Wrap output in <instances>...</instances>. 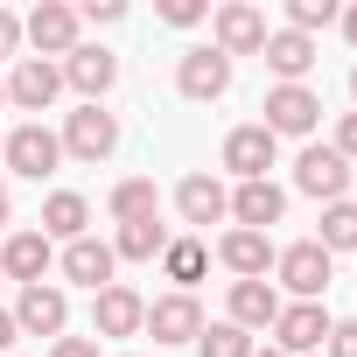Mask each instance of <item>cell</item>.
<instances>
[{"label": "cell", "instance_id": "1", "mask_svg": "<svg viewBox=\"0 0 357 357\" xmlns=\"http://www.w3.org/2000/svg\"><path fill=\"white\" fill-rule=\"evenodd\" d=\"M77 36H84V22H77L70 0H43V8H29V15H22V43H29L43 63L70 56V50H77Z\"/></svg>", "mask_w": 357, "mask_h": 357}, {"label": "cell", "instance_id": "2", "mask_svg": "<svg viewBox=\"0 0 357 357\" xmlns=\"http://www.w3.org/2000/svg\"><path fill=\"white\" fill-rule=\"evenodd\" d=\"M273 273H280V287H287L294 301H322V287L336 280V259H329L315 238H294V245L273 252Z\"/></svg>", "mask_w": 357, "mask_h": 357}, {"label": "cell", "instance_id": "3", "mask_svg": "<svg viewBox=\"0 0 357 357\" xmlns=\"http://www.w3.org/2000/svg\"><path fill=\"white\" fill-rule=\"evenodd\" d=\"M0 161H8L22 183H43V175H56V161H63V140H56L43 119H22V126H8V147H0Z\"/></svg>", "mask_w": 357, "mask_h": 357}, {"label": "cell", "instance_id": "4", "mask_svg": "<svg viewBox=\"0 0 357 357\" xmlns=\"http://www.w3.org/2000/svg\"><path fill=\"white\" fill-rule=\"evenodd\" d=\"M266 36L273 29H266V15L252 8V0H225V8H211V50H225L231 63L238 56H259Z\"/></svg>", "mask_w": 357, "mask_h": 357}, {"label": "cell", "instance_id": "5", "mask_svg": "<svg viewBox=\"0 0 357 357\" xmlns=\"http://www.w3.org/2000/svg\"><path fill=\"white\" fill-rule=\"evenodd\" d=\"M56 140H63L70 161H91V168H98V161L119 147V112H105V105H77V112H63V133H56Z\"/></svg>", "mask_w": 357, "mask_h": 357}, {"label": "cell", "instance_id": "6", "mask_svg": "<svg viewBox=\"0 0 357 357\" xmlns=\"http://www.w3.org/2000/svg\"><path fill=\"white\" fill-rule=\"evenodd\" d=\"M175 91H183L190 105L225 98V91H231V56H225V50H211V43L183 50V56H175Z\"/></svg>", "mask_w": 357, "mask_h": 357}, {"label": "cell", "instance_id": "7", "mask_svg": "<svg viewBox=\"0 0 357 357\" xmlns=\"http://www.w3.org/2000/svg\"><path fill=\"white\" fill-rule=\"evenodd\" d=\"M259 112H266L259 126H266L273 140H308V133H315V119H322V98H315L308 84H273Z\"/></svg>", "mask_w": 357, "mask_h": 357}, {"label": "cell", "instance_id": "8", "mask_svg": "<svg viewBox=\"0 0 357 357\" xmlns=\"http://www.w3.org/2000/svg\"><path fill=\"white\" fill-rule=\"evenodd\" d=\"M329 329H336V315H329L322 301H280V315H273V350L308 357V350L329 343Z\"/></svg>", "mask_w": 357, "mask_h": 357}, {"label": "cell", "instance_id": "9", "mask_svg": "<svg viewBox=\"0 0 357 357\" xmlns=\"http://www.w3.org/2000/svg\"><path fill=\"white\" fill-rule=\"evenodd\" d=\"M15 329H22V336H50V343H56V336L70 329V294H63L56 280L22 287V294H15Z\"/></svg>", "mask_w": 357, "mask_h": 357}, {"label": "cell", "instance_id": "10", "mask_svg": "<svg viewBox=\"0 0 357 357\" xmlns=\"http://www.w3.org/2000/svg\"><path fill=\"white\" fill-rule=\"evenodd\" d=\"M294 190L315 197V204H343L350 197V161L336 147H301L294 154Z\"/></svg>", "mask_w": 357, "mask_h": 357}, {"label": "cell", "instance_id": "11", "mask_svg": "<svg viewBox=\"0 0 357 357\" xmlns=\"http://www.w3.org/2000/svg\"><path fill=\"white\" fill-rule=\"evenodd\" d=\"M0 84H8V105L15 112H50L56 98H63V63H43V56H22L8 77H0Z\"/></svg>", "mask_w": 357, "mask_h": 357}, {"label": "cell", "instance_id": "12", "mask_svg": "<svg viewBox=\"0 0 357 357\" xmlns=\"http://www.w3.org/2000/svg\"><path fill=\"white\" fill-rule=\"evenodd\" d=\"M63 84H70L84 105H105V91L119 84V56L98 50V43H77V50L63 56Z\"/></svg>", "mask_w": 357, "mask_h": 357}, {"label": "cell", "instance_id": "13", "mask_svg": "<svg viewBox=\"0 0 357 357\" xmlns=\"http://www.w3.org/2000/svg\"><path fill=\"white\" fill-rule=\"evenodd\" d=\"M140 322H147V294L140 287L112 280V287L91 294V336H140Z\"/></svg>", "mask_w": 357, "mask_h": 357}, {"label": "cell", "instance_id": "14", "mask_svg": "<svg viewBox=\"0 0 357 357\" xmlns=\"http://www.w3.org/2000/svg\"><path fill=\"white\" fill-rule=\"evenodd\" d=\"M175 211H183V225L204 238L211 225L231 218V190L218 183V175H183V183H175Z\"/></svg>", "mask_w": 357, "mask_h": 357}, {"label": "cell", "instance_id": "15", "mask_svg": "<svg viewBox=\"0 0 357 357\" xmlns=\"http://www.w3.org/2000/svg\"><path fill=\"white\" fill-rule=\"evenodd\" d=\"M280 161V140L252 119V126H231L225 133V168L238 175V183H266V168Z\"/></svg>", "mask_w": 357, "mask_h": 357}, {"label": "cell", "instance_id": "16", "mask_svg": "<svg viewBox=\"0 0 357 357\" xmlns=\"http://www.w3.org/2000/svg\"><path fill=\"white\" fill-rule=\"evenodd\" d=\"M154 343H197L204 336V301L197 294H161L147 301V322H140Z\"/></svg>", "mask_w": 357, "mask_h": 357}, {"label": "cell", "instance_id": "17", "mask_svg": "<svg viewBox=\"0 0 357 357\" xmlns=\"http://www.w3.org/2000/svg\"><path fill=\"white\" fill-rule=\"evenodd\" d=\"M56 266H63V280H70V287H91V294H98V287H112V273H119L112 245H105V238H91V231H84V238H70V245L56 252Z\"/></svg>", "mask_w": 357, "mask_h": 357}, {"label": "cell", "instance_id": "18", "mask_svg": "<svg viewBox=\"0 0 357 357\" xmlns=\"http://www.w3.org/2000/svg\"><path fill=\"white\" fill-rule=\"evenodd\" d=\"M50 266H56V245L43 231H8V238H0V273H8V280L36 287V280H50Z\"/></svg>", "mask_w": 357, "mask_h": 357}, {"label": "cell", "instance_id": "19", "mask_svg": "<svg viewBox=\"0 0 357 357\" xmlns=\"http://www.w3.org/2000/svg\"><path fill=\"white\" fill-rule=\"evenodd\" d=\"M287 218V190L273 183V175H266V183H238L231 190V225L238 231H273Z\"/></svg>", "mask_w": 357, "mask_h": 357}, {"label": "cell", "instance_id": "20", "mask_svg": "<svg viewBox=\"0 0 357 357\" xmlns=\"http://www.w3.org/2000/svg\"><path fill=\"white\" fill-rule=\"evenodd\" d=\"M273 252H280V245H273L266 231H238V225H231V231L218 238V259H225L231 280H266V273H273Z\"/></svg>", "mask_w": 357, "mask_h": 357}, {"label": "cell", "instance_id": "21", "mask_svg": "<svg viewBox=\"0 0 357 357\" xmlns=\"http://www.w3.org/2000/svg\"><path fill=\"white\" fill-rule=\"evenodd\" d=\"M259 56H266L273 84H308V70H315V36H294V29H273Z\"/></svg>", "mask_w": 357, "mask_h": 357}, {"label": "cell", "instance_id": "22", "mask_svg": "<svg viewBox=\"0 0 357 357\" xmlns=\"http://www.w3.org/2000/svg\"><path fill=\"white\" fill-rule=\"evenodd\" d=\"M273 315H280V287L273 280H231V315L225 322H238L252 336V329H273Z\"/></svg>", "mask_w": 357, "mask_h": 357}, {"label": "cell", "instance_id": "23", "mask_svg": "<svg viewBox=\"0 0 357 357\" xmlns=\"http://www.w3.org/2000/svg\"><path fill=\"white\" fill-rule=\"evenodd\" d=\"M204 273H211V238H197V231L168 238V252H161V280H175V294H190Z\"/></svg>", "mask_w": 357, "mask_h": 357}, {"label": "cell", "instance_id": "24", "mask_svg": "<svg viewBox=\"0 0 357 357\" xmlns=\"http://www.w3.org/2000/svg\"><path fill=\"white\" fill-rule=\"evenodd\" d=\"M91 231V204L77 197V190H50V204H43V238L50 245H70V238H84Z\"/></svg>", "mask_w": 357, "mask_h": 357}, {"label": "cell", "instance_id": "25", "mask_svg": "<svg viewBox=\"0 0 357 357\" xmlns=\"http://www.w3.org/2000/svg\"><path fill=\"white\" fill-rule=\"evenodd\" d=\"M105 211H112V225H147V218H161V190H154V175H126V183H112Z\"/></svg>", "mask_w": 357, "mask_h": 357}, {"label": "cell", "instance_id": "26", "mask_svg": "<svg viewBox=\"0 0 357 357\" xmlns=\"http://www.w3.org/2000/svg\"><path fill=\"white\" fill-rule=\"evenodd\" d=\"M161 252H168V225H161V218L119 225V238H112V259H133V266H154Z\"/></svg>", "mask_w": 357, "mask_h": 357}, {"label": "cell", "instance_id": "27", "mask_svg": "<svg viewBox=\"0 0 357 357\" xmlns=\"http://www.w3.org/2000/svg\"><path fill=\"white\" fill-rule=\"evenodd\" d=\"M315 245L336 259V252H357V204L343 197V204H322V231H315Z\"/></svg>", "mask_w": 357, "mask_h": 357}, {"label": "cell", "instance_id": "28", "mask_svg": "<svg viewBox=\"0 0 357 357\" xmlns=\"http://www.w3.org/2000/svg\"><path fill=\"white\" fill-rule=\"evenodd\" d=\"M197 350H204V357H252L259 343H252V336H245L238 322H204V336H197Z\"/></svg>", "mask_w": 357, "mask_h": 357}, {"label": "cell", "instance_id": "29", "mask_svg": "<svg viewBox=\"0 0 357 357\" xmlns=\"http://www.w3.org/2000/svg\"><path fill=\"white\" fill-rule=\"evenodd\" d=\"M343 8H336V0H287V29L294 36H315V29H329Z\"/></svg>", "mask_w": 357, "mask_h": 357}, {"label": "cell", "instance_id": "30", "mask_svg": "<svg viewBox=\"0 0 357 357\" xmlns=\"http://www.w3.org/2000/svg\"><path fill=\"white\" fill-rule=\"evenodd\" d=\"M168 29H197V22H211V8H204V0H161V8H154Z\"/></svg>", "mask_w": 357, "mask_h": 357}, {"label": "cell", "instance_id": "31", "mask_svg": "<svg viewBox=\"0 0 357 357\" xmlns=\"http://www.w3.org/2000/svg\"><path fill=\"white\" fill-rule=\"evenodd\" d=\"M0 63H22V15L0 8Z\"/></svg>", "mask_w": 357, "mask_h": 357}, {"label": "cell", "instance_id": "32", "mask_svg": "<svg viewBox=\"0 0 357 357\" xmlns=\"http://www.w3.org/2000/svg\"><path fill=\"white\" fill-rule=\"evenodd\" d=\"M329 357H357V315H343L336 329H329V343H322Z\"/></svg>", "mask_w": 357, "mask_h": 357}, {"label": "cell", "instance_id": "33", "mask_svg": "<svg viewBox=\"0 0 357 357\" xmlns=\"http://www.w3.org/2000/svg\"><path fill=\"white\" fill-rule=\"evenodd\" d=\"M77 22H91V29H112V22H126V8H119V0H91V8H77Z\"/></svg>", "mask_w": 357, "mask_h": 357}, {"label": "cell", "instance_id": "34", "mask_svg": "<svg viewBox=\"0 0 357 357\" xmlns=\"http://www.w3.org/2000/svg\"><path fill=\"white\" fill-rule=\"evenodd\" d=\"M329 147H336L343 161H357V112H343V119H336V140H329Z\"/></svg>", "mask_w": 357, "mask_h": 357}, {"label": "cell", "instance_id": "35", "mask_svg": "<svg viewBox=\"0 0 357 357\" xmlns=\"http://www.w3.org/2000/svg\"><path fill=\"white\" fill-rule=\"evenodd\" d=\"M50 357H98V336H56Z\"/></svg>", "mask_w": 357, "mask_h": 357}, {"label": "cell", "instance_id": "36", "mask_svg": "<svg viewBox=\"0 0 357 357\" xmlns=\"http://www.w3.org/2000/svg\"><path fill=\"white\" fill-rule=\"evenodd\" d=\"M15 336H22L15 329V308H0V357H15Z\"/></svg>", "mask_w": 357, "mask_h": 357}, {"label": "cell", "instance_id": "37", "mask_svg": "<svg viewBox=\"0 0 357 357\" xmlns=\"http://www.w3.org/2000/svg\"><path fill=\"white\" fill-rule=\"evenodd\" d=\"M8 225H15V190L0 183V231H8Z\"/></svg>", "mask_w": 357, "mask_h": 357}, {"label": "cell", "instance_id": "38", "mask_svg": "<svg viewBox=\"0 0 357 357\" xmlns=\"http://www.w3.org/2000/svg\"><path fill=\"white\" fill-rule=\"evenodd\" d=\"M336 22H343V36H350V50H357V0H350V8H343Z\"/></svg>", "mask_w": 357, "mask_h": 357}, {"label": "cell", "instance_id": "39", "mask_svg": "<svg viewBox=\"0 0 357 357\" xmlns=\"http://www.w3.org/2000/svg\"><path fill=\"white\" fill-rule=\"evenodd\" d=\"M252 357H287V350H273V343H259V350H252Z\"/></svg>", "mask_w": 357, "mask_h": 357}, {"label": "cell", "instance_id": "40", "mask_svg": "<svg viewBox=\"0 0 357 357\" xmlns=\"http://www.w3.org/2000/svg\"><path fill=\"white\" fill-rule=\"evenodd\" d=\"M350 98H357V63H350Z\"/></svg>", "mask_w": 357, "mask_h": 357}, {"label": "cell", "instance_id": "41", "mask_svg": "<svg viewBox=\"0 0 357 357\" xmlns=\"http://www.w3.org/2000/svg\"><path fill=\"white\" fill-rule=\"evenodd\" d=\"M0 105H8V84H0Z\"/></svg>", "mask_w": 357, "mask_h": 357}, {"label": "cell", "instance_id": "42", "mask_svg": "<svg viewBox=\"0 0 357 357\" xmlns=\"http://www.w3.org/2000/svg\"><path fill=\"white\" fill-rule=\"evenodd\" d=\"M0 147H8V133H0Z\"/></svg>", "mask_w": 357, "mask_h": 357}, {"label": "cell", "instance_id": "43", "mask_svg": "<svg viewBox=\"0 0 357 357\" xmlns=\"http://www.w3.org/2000/svg\"><path fill=\"white\" fill-rule=\"evenodd\" d=\"M119 357H133V350H119Z\"/></svg>", "mask_w": 357, "mask_h": 357}]
</instances>
